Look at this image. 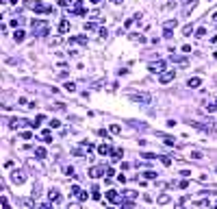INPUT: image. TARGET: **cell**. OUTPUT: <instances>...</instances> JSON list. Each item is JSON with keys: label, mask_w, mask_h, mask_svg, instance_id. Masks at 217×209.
Masks as SVG:
<instances>
[{"label": "cell", "mask_w": 217, "mask_h": 209, "mask_svg": "<svg viewBox=\"0 0 217 209\" xmlns=\"http://www.w3.org/2000/svg\"><path fill=\"white\" fill-rule=\"evenodd\" d=\"M187 85H189V87H200V85H202V81L193 76V79H189V81H187Z\"/></svg>", "instance_id": "cell-15"}, {"label": "cell", "mask_w": 217, "mask_h": 209, "mask_svg": "<svg viewBox=\"0 0 217 209\" xmlns=\"http://www.w3.org/2000/svg\"><path fill=\"white\" fill-rule=\"evenodd\" d=\"M130 98H132L135 102H141V104H150V102H152V96H150L148 92H141V94H132Z\"/></svg>", "instance_id": "cell-3"}, {"label": "cell", "mask_w": 217, "mask_h": 209, "mask_svg": "<svg viewBox=\"0 0 217 209\" xmlns=\"http://www.w3.org/2000/svg\"><path fill=\"white\" fill-rule=\"evenodd\" d=\"M115 2H117V4H122V2H124V0H115Z\"/></svg>", "instance_id": "cell-36"}, {"label": "cell", "mask_w": 217, "mask_h": 209, "mask_svg": "<svg viewBox=\"0 0 217 209\" xmlns=\"http://www.w3.org/2000/svg\"><path fill=\"white\" fill-rule=\"evenodd\" d=\"M13 39L18 42V44H22V42H24V31H20V29H18V31L13 33Z\"/></svg>", "instance_id": "cell-11"}, {"label": "cell", "mask_w": 217, "mask_h": 209, "mask_svg": "<svg viewBox=\"0 0 217 209\" xmlns=\"http://www.w3.org/2000/svg\"><path fill=\"white\" fill-rule=\"evenodd\" d=\"M130 39H132V42L143 44V42H146V37H143V35H139V33H132V35H130Z\"/></svg>", "instance_id": "cell-17"}, {"label": "cell", "mask_w": 217, "mask_h": 209, "mask_svg": "<svg viewBox=\"0 0 217 209\" xmlns=\"http://www.w3.org/2000/svg\"><path fill=\"white\" fill-rule=\"evenodd\" d=\"M59 126H61L59 120H50V129H59Z\"/></svg>", "instance_id": "cell-19"}, {"label": "cell", "mask_w": 217, "mask_h": 209, "mask_svg": "<svg viewBox=\"0 0 217 209\" xmlns=\"http://www.w3.org/2000/svg\"><path fill=\"white\" fill-rule=\"evenodd\" d=\"M174 76H176V72H171V70H165V72L159 76V81H161V83H169V81H174Z\"/></svg>", "instance_id": "cell-5"}, {"label": "cell", "mask_w": 217, "mask_h": 209, "mask_svg": "<svg viewBox=\"0 0 217 209\" xmlns=\"http://www.w3.org/2000/svg\"><path fill=\"white\" fill-rule=\"evenodd\" d=\"M65 174H68V177H74V168L68 166V168H65Z\"/></svg>", "instance_id": "cell-23"}, {"label": "cell", "mask_w": 217, "mask_h": 209, "mask_svg": "<svg viewBox=\"0 0 217 209\" xmlns=\"http://www.w3.org/2000/svg\"><path fill=\"white\" fill-rule=\"evenodd\" d=\"M91 198L93 200H100V188H98V185H93V188H91Z\"/></svg>", "instance_id": "cell-16"}, {"label": "cell", "mask_w": 217, "mask_h": 209, "mask_svg": "<svg viewBox=\"0 0 217 209\" xmlns=\"http://www.w3.org/2000/svg\"><path fill=\"white\" fill-rule=\"evenodd\" d=\"M187 185H189V181L185 179V181H180V183H178V188H182V190H185V188H187Z\"/></svg>", "instance_id": "cell-31"}, {"label": "cell", "mask_w": 217, "mask_h": 209, "mask_svg": "<svg viewBox=\"0 0 217 209\" xmlns=\"http://www.w3.org/2000/svg\"><path fill=\"white\" fill-rule=\"evenodd\" d=\"M107 198H109L111 203H115V205H122V198L117 196V192H115V190H109V192H107Z\"/></svg>", "instance_id": "cell-7"}, {"label": "cell", "mask_w": 217, "mask_h": 209, "mask_svg": "<svg viewBox=\"0 0 217 209\" xmlns=\"http://www.w3.org/2000/svg\"><path fill=\"white\" fill-rule=\"evenodd\" d=\"M70 31V22L68 20H61L59 22V33H68Z\"/></svg>", "instance_id": "cell-9"}, {"label": "cell", "mask_w": 217, "mask_h": 209, "mask_svg": "<svg viewBox=\"0 0 217 209\" xmlns=\"http://www.w3.org/2000/svg\"><path fill=\"white\" fill-rule=\"evenodd\" d=\"M22 24V20H18V18H15V20H11V26H20Z\"/></svg>", "instance_id": "cell-32"}, {"label": "cell", "mask_w": 217, "mask_h": 209, "mask_svg": "<svg viewBox=\"0 0 217 209\" xmlns=\"http://www.w3.org/2000/svg\"><path fill=\"white\" fill-rule=\"evenodd\" d=\"M72 44H87V37L85 35H78V37H70Z\"/></svg>", "instance_id": "cell-13"}, {"label": "cell", "mask_w": 217, "mask_h": 209, "mask_svg": "<svg viewBox=\"0 0 217 209\" xmlns=\"http://www.w3.org/2000/svg\"><path fill=\"white\" fill-rule=\"evenodd\" d=\"M150 72H165V61H159V63H150Z\"/></svg>", "instance_id": "cell-8"}, {"label": "cell", "mask_w": 217, "mask_h": 209, "mask_svg": "<svg viewBox=\"0 0 217 209\" xmlns=\"http://www.w3.org/2000/svg\"><path fill=\"white\" fill-rule=\"evenodd\" d=\"M91 2H96V4H98V2H102V0H91Z\"/></svg>", "instance_id": "cell-35"}, {"label": "cell", "mask_w": 217, "mask_h": 209, "mask_svg": "<svg viewBox=\"0 0 217 209\" xmlns=\"http://www.w3.org/2000/svg\"><path fill=\"white\" fill-rule=\"evenodd\" d=\"M98 135H100V137H104V140H107V137H109V133H107V131H104V129H100V131H98Z\"/></svg>", "instance_id": "cell-28"}, {"label": "cell", "mask_w": 217, "mask_h": 209, "mask_svg": "<svg viewBox=\"0 0 217 209\" xmlns=\"http://www.w3.org/2000/svg\"><path fill=\"white\" fill-rule=\"evenodd\" d=\"M182 33H185V35H191V33H193V26H191V24L185 26V29H182Z\"/></svg>", "instance_id": "cell-22"}, {"label": "cell", "mask_w": 217, "mask_h": 209, "mask_svg": "<svg viewBox=\"0 0 217 209\" xmlns=\"http://www.w3.org/2000/svg\"><path fill=\"white\" fill-rule=\"evenodd\" d=\"M65 89H68V92H74L76 85H74V83H65Z\"/></svg>", "instance_id": "cell-25"}, {"label": "cell", "mask_w": 217, "mask_h": 209, "mask_svg": "<svg viewBox=\"0 0 217 209\" xmlns=\"http://www.w3.org/2000/svg\"><path fill=\"white\" fill-rule=\"evenodd\" d=\"M33 35L35 37H43L48 33V22L46 20H33Z\"/></svg>", "instance_id": "cell-1"}, {"label": "cell", "mask_w": 217, "mask_h": 209, "mask_svg": "<svg viewBox=\"0 0 217 209\" xmlns=\"http://www.w3.org/2000/svg\"><path fill=\"white\" fill-rule=\"evenodd\" d=\"M204 35H206V31H204V29H198L196 31V37H204Z\"/></svg>", "instance_id": "cell-26"}, {"label": "cell", "mask_w": 217, "mask_h": 209, "mask_svg": "<svg viewBox=\"0 0 217 209\" xmlns=\"http://www.w3.org/2000/svg\"><path fill=\"white\" fill-rule=\"evenodd\" d=\"M24 181H26V174L24 172H22V170H15V172L13 174H11V183H24Z\"/></svg>", "instance_id": "cell-4"}, {"label": "cell", "mask_w": 217, "mask_h": 209, "mask_svg": "<svg viewBox=\"0 0 217 209\" xmlns=\"http://www.w3.org/2000/svg\"><path fill=\"white\" fill-rule=\"evenodd\" d=\"M117 181H120V183H126V177H124V174L120 172V174H117Z\"/></svg>", "instance_id": "cell-34"}, {"label": "cell", "mask_w": 217, "mask_h": 209, "mask_svg": "<svg viewBox=\"0 0 217 209\" xmlns=\"http://www.w3.org/2000/svg\"><path fill=\"white\" fill-rule=\"evenodd\" d=\"M159 203H161V205H165V203H169V196H161V198H159Z\"/></svg>", "instance_id": "cell-29"}, {"label": "cell", "mask_w": 217, "mask_h": 209, "mask_svg": "<svg viewBox=\"0 0 217 209\" xmlns=\"http://www.w3.org/2000/svg\"><path fill=\"white\" fill-rule=\"evenodd\" d=\"M102 172H104V168H91V170H89V174H91L93 179H98V177H100Z\"/></svg>", "instance_id": "cell-14"}, {"label": "cell", "mask_w": 217, "mask_h": 209, "mask_svg": "<svg viewBox=\"0 0 217 209\" xmlns=\"http://www.w3.org/2000/svg\"><path fill=\"white\" fill-rule=\"evenodd\" d=\"M35 157H37V159H46V148L37 146V148H35Z\"/></svg>", "instance_id": "cell-10"}, {"label": "cell", "mask_w": 217, "mask_h": 209, "mask_svg": "<svg viewBox=\"0 0 217 209\" xmlns=\"http://www.w3.org/2000/svg\"><path fill=\"white\" fill-rule=\"evenodd\" d=\"M48 196H50V203H52V205H57V203H61V196H59V190L57 188H52L48 192Z\"/></svg>", "instance_id": "cell-6"}, {"label": "cell", "mask_w": 217, "mask_h": 209, "mask_svg": "<svg viewBox=\"0 0 217 209\" xmlns=\"http://www.w3.org/2000/svg\"><path fill=\"white\" fill-rule=\"evenodd\" d=\"M143 177H146V179H150V181H152V179H157V177H159V174H154V172H146V174H143Z\"/></svg>", "instance_id": "cell-24"}, {"label": "cell", "mask_w": 217, "mask_h": 209, "mask_svg": "<svg viewBox=\"0 0 217 209\" xmlns=\"http://www.w3.org/2000/svg\"><path fill=\"white\" fill-rule=\"evenodd\" d=\"M80 194V188L78 185H72V196H78Z\"/></svg>", "instance_id": "cell-18"}, {"label": "cell", "mask_w": 217, "mask_h": 209, "mask_svg": "<svg viewBox=\"0 0 217 209\" xmlns=\"http://www.w3.org/2000/svg\"><path fill=\"white\" fill-rule=\"evenodd\" d=\"M98 152H100V155H109V152H111V146H109V144H100V146H98Z\"/></svg>", "instance_id": "cell-12"}, {"label": "cell", "mask_w": 217, "mask_h": 209, "mask_svg": "<svg viewBox=\"0 0 217 209\" xmlns=\"http://www.w3.org/2000/svg\"><path fill=\"white\" fill-rule=\"evenodd\" d=\"M96 29V24H93V22H89V24H85V31H93Z\"/></svg>", "instance_id": "cell-27"}, {"label": "cell", "mask_w": 217, "mask_h": 209, "mask_svg": "<svg viewBox=\"0 0 217 209\" xmlns=\"http://www.w3.org/2000/svg\"><path fill=\"white\" fill-rule=\"evenodd\" d=\"M43 142H50V140H52V135H50V131H43Z\"/></svg>", "instance_id": "cell-21"}, {"label": "cell", "mask_w": 217, "mask_h": 209, "mask_svg": "<svg viewBox=\"0 0 217 209\" xmlns=\"http://www.w3.org/2000/svg\"><path fill=\"white\" fill-rule=\"evenodd\" d=\"M111 133H120V126L117 124H111Z\"/></svg>", "instance_id": "cell-30"}, {"label": "cell", "mask_w": 217, "mask_h": 209, "mask_svg": "<svg viewBox=\"0 0 217 209\" xmlns=\"http://www.w3.org/2000/svg\"><path fill=\"white\" fill-rule=\"evenodd\" d=\"M159 159H161V163H163V166H169V163H171L169 157H159Z\"/></svg>", "instance_id": "cell-20"}, {"label": "cell", "mask_w": 217, "mask_h": 209, "mask_svg": "<svg viewBox=\"0 0 217 209\" xmlns=\"http://www.w3.org/2000/svg\"><path fill=\"white\" fill-rule=\"evenodd\" d=\"M26 7H33L35 13H52V7L43 4V2H26Z\"/></svg>", "instance_id": "cell-2"}, {"label": "cell", "mask_w": 217, "mask_h": 209, "mask_svg": "<svg viewBox=\"0 0 217 209\" xmlns=\"http://www.w3.org/2000/svg\"><path fill=\"white\" fill-rule=\"evenodd\" d=\"M191 157H193V159H202V152L196 150V152H191Z\"/></svg>", "instance_id": "cell-33"}]
</instances>
